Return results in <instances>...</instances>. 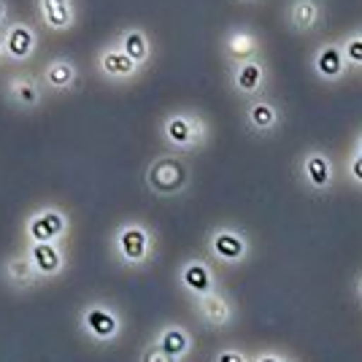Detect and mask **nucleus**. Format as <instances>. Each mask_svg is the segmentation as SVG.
I'll use <instances>...</instances> for the list:
<instances>
[{
  "mask_svg": "<svg viewBox=\"0 0 362 362\" xmlns=\"http://www.w3.org/2000/svg\"><path fill=\"white\" fill-rule=\"evenodd\" d=\"M160 255V238L144 219H122L108 235V257L122 271H146Z\"/></svg>",
  "mask_w": 362,
  "mask_h": 362,
  "instance_id": "f257e3e1",
  "label": "nucleus"
},
{
  "mask_svg": "<svg viewBox=\"0 0 362 362\" xmlns=\"http://www.w3.org/2000/svg\"><path fill=\"white\" fill-rule=\"evenodd\" d=\"M211 122L197 108H173L157 124V136L168 151L176 154H197L211 144Z\"/></svg>",
  "mask_w": 362,
  "mask_h": 362,
  "instance_id": "f03ea898",
  "label": "nucleus"
},
{
  "mask_svg": "<svg viewBox=\"0 0 362 362\" xmlns=\"http://www.w3.org/2000/svg\"><path fill=\"white\" fill-rule=\"evenodd\" d=\"M76 327L81 338L98 349H108L119 344L124 335V317L122 308L111 300H87L78 308Z\"/></svg>",
  "mask_w": 362,
  "mask_h": 362,
  "instance_id": "7ed1b4c3",
  "label": "nucleus"
},
{
  "mask_svg": "<svg viewBox=\"0 0 362 362\" xmlns=\"http://www.w3.org/2000/svg\"><path fill=\"white\" fill-rule=\"evenodd\" d=\"M144 184L151 195L160 200L181 197L192 187V165L184 154L163 151L149 160V165L144 170Z\"/></svg>",
  "mask_w": 362,
  "mask_h": 362,
  "instance_id": "20e7f679",
  "label": "nucleus"
},
{
  "mask_svg": "<svg viewBox=\"0 0 362 362\" xmlns=\"http://www.w3.org/2000/svg\"><path fill=\"white\" fill-rule=\"evenodd\" d=\"M206 252L216 265L235 271L252 259L255 243H252V235L238 225H214L206 233Z\"/></svg>",
  "mask_w": 362,
  "mask_h": 362,
  "instance_id": "39448f33",
  "label": "nucleus"
},
{
  "mask_svg": "<svg viewBox=\"0 0 362 362\" xmlns=\"http://www.w3.org/2000/svg\"><path fill=\"white\" fill-rule=\"evenodd\" d=\"M295 176H298L300 187L308 195L325 197L330 195L335 184H338V168H335L330 151L322 149V146H311L298 157Z\"/></svg>",
  "mask_w": 362,
  "mask_h": 362,
  "instance_id": "423d86ee",
  "label": "nucleus"
},
{
  "mask_svg": "<svg viewBox=\"0 0 362 362\" xmlns=\"http://www.w3.org/2000/svg\"><path fill=\"white\" fill-rule=\"evenodd\" d=\"M25 243H65L71 235V214L57 203L35 206L22 222Z\"/></svg>",
  "mask_w": 362,
  "mask_h": 362,
  "instance_id": "0eeeda50",
  "label": "nucleus"
},
{
  "mask_svg": "<svg viewBox=\"0 0 362 362\" xmlns=\"http://www.w3.org/2000/svg\"><path fill=\"white\" fill-rule=\"evenodd\" d=\"M176 284L179 289L189 298V300H200L211 292L222 289V279L216 268L211 265V259L206 257H187L176 268Z\"/></svg>",
  "mask_w": 362,
  "mask_h": 362,
  "instance_id": "6e6552de",
  "label": "nucleus"
},
{
  "mask_svg": "<svg viewBox=\"0 0 362 362\" xmlns=\"http://www.w3.org/2000/svg\"><path fill=\"white\" fill-rule=\"evenodd\" d=\"M243 124L252 136L273 138L284 124V108L279 106V100H273L268 92L249 98L243 106Z\"/></svg>",
  "mask_w": 362,
  "mask_h": 362,
  "instance_id": "1a4fd4ad",
  "label": "nucleus"
},
{
  "mask_svg": "<svg viewBox=\"0 0 362 362\" xmlns=\"http://www.w3.org/2000/svg\"><path fill=\"white\" fill-rule=\"evenodd\" d=\"M3 52H6V62L11 65H25L38 54V46H41V35L35 30V25L28 19H11L3 33Z\"/></svg>",
  "mask_w": 362,
  "mask_h": 362,
  "instance_id": "9d476101",
  "label": "nucleus"
},
{
  "mask_svg": "<svg viewBox=\"0 0 362 362\" xmlns=\"http://www.w3.org/2000/svg\"><path fill=\"white\" fill-rule=\"evenodd\" d=\"M95 74L108 84H133L144 76V68L136 60H130L114 41H108L95 54Z\"/></svg>",
  "mask_w": 362,
  "mask_h": 362,
  "instance_id": "9b49d317",
  "label": "nucleus"
},
{
  "mask_svg": "<svg viewBox=\"0 0 362 362\" xmlns=\"http://www.w3.org/2000/svg\"><path fill=\"white\" fill-rule=\"evenodd\" d=\"M308 71L322 84H341L351 74L341 41H322L314 46L308 54Z\"/></svg>",
  "mask_w": 362,
  "mask_h": 362,
  "instance_id": "f8f14e48",
  "label": "nucleus"
},
{
  "mask_svg": "<svg viewBox=\"0 0 362 362\" xmlns=\"http://www.w3.org/2000/svg\"><path fill=\"white\" fill-rule=\"evenodd\" d=\"M227 81H230V90L235 92L238 98H243V100L257 98V95H265L268 84H271L268 62L262 60V57H255V60L227 65Z\"/></svg>",
  "mask_w": 362,
  "mask_h": 362,
  "instance_id": "ddd939ff",
  "label": "nucleus"
},
{
  "mask_svg": "<svg viewBox=\"0 0 362 362\" xmlns=\"http://www.w3.org/2000/svg\"><path fill=\"white\" fill-rule=\"evenodd\" d=\"M219 52L227 65H235L243 60H255L262 57V38L255 28L249 25H233L227 28L225 35L219 38Z\"/></svg>",
  "mask_w": 362,
  "mask_h": 362,
  "instance_id": "4468645a",
  "label": "nucleus"
},
{
  "mask_svg": "<svg viewBox=\"0 0 362 362\" xmlns=\"http://www.w3.org/2000/svg\"><path fill=\"white\" fill-rule=\"evenodd\" d=\"M327 19L325 0H287L284 6V25L295 35H317Z\"/></svg>",
  "mask_w": 362,
  "mask_h": 362,
  "instance_id": "2eb2a0df",
  "label": "nucleus"
},
{
  "mask_svg": "<svg viewBox=\"0 0 362 362\" xmlns=\"http://www.w3.org/2000/svg\"><path fill=\"white\" fill-rule=\"evenodd\" d=\"M25 252L30 257L33 271L38 273L41 281H54L71 265V255L65 243H25Z\"/></svg>",
  "mask_w": 362,
  "mask_h": 362,
  "instance_id": "dca6fc26",
  "label": "nucleus"
},
{
  "mask_svg": "<svg viewBox=\"0 0 362 362\" xmlns=\"http://www.w3.org/2000/svg\"><path fill=\"white\" fill-rule=\"evenodd\" d=\"M3 92H6V100L14 108H19V111H38L46 100L41 76L28 74V71L8 76L6 84H3Z\"/></svg>",
  "mask_w": 362,
  "mask_h": 362,
  "instance_id": "f3484780",
  "label": "nucleus"
},
{
  "mask_svg": "<svg viewBox=\"0 0 362 362\" xmlns=\"http://www.w3.org/2000/svg\"><path fill=\"white\" fill-rule=\"evenodd\" d=\"M0 281L3 287H8L11 292L22 295V292H35L44 281L38 279V273L33 271L30 257L25 249L19 252H11L0 259Z\"/></svg>",
  "mask_w": 362,
  "mask_h": 362,
  "instance_id": "a211bd4d",
  "label": "nucleus"
},
{
  "mask_svg": "<svg viewBox=\"0 0 362 362\" xmlns=\"http://www.w3.org/2000/svg\"><path fill=\"white\" fill-rule=\"evenodd\" d=\"M192 305H195L197 322L203 327H209V330H227V327H233L235 314H238L235 303H233V298L227 295L225 289L211 292V295H206L200 300H192Z\"/></svg>",
  "mask_w": 362,
  "mask_h": 362,
  "instance_id": "6ab92c4d",
  "label": "nucleus"
},
{
  "mask_svg": "<svg viewBox=\"0 0 362 362\" xmlns=\"http://www.w3.org/2000/svg\"><path fill=\"white\" fill-rule=\"evenodd\" d=\"M151 344L157 349H163L165 354H170L173 360L179 362L189 360L197 346L192 330L187 325H181V322H165V325H160L154 330V335H151Z\"/></svg>",
  "mask_w": 362,
  "mask_h": 362,
  "instance_id": "aec40b11",
  "label": "nucleus"
},
{
  "mask_svg": "<svg viewBox=\"0 0 362 362\" xmlns=\"http://www.w3.org/2000/svg\"><path fill=\"white\" fill-rule=\"evenodd\" d=\"M38 76H41V84H44L46 92H52V95H68V92H74L78 87L81 71H78L76 60L65 57V54H57V57L44 62V68H41Z\"/></svg>",
  "mask_w": 362,
  "mask_h": 362,
  "instance_id": "412c9836",
  "label": "nucleus"
},
{
  "mask_svg": "<svg viewBox=\"0 0 362 362\" xmlns=\"http://www.w3.org/2000/svg\"><path fill=\"white\" fill-rule=\"evenodd\" d=\"M35 14L49 33H71L78 25L76 0H35Z\"/></svg>",
  "mask_w": 362,
  "mask_h": 362,
  "instance_id": "4be33fe9",
  "label": "nucleus"
},
{
  "mask_svg": "<svg viewBox=\"0 0 362 362\" xmlns=\"http://www.w3.org/2000/svg\"><path fill=\"white\" fill-rule=\"evenodd\" d=\"M114 44L119 46L130 60H136L141 68H146V65L154 60V41H151L149 30L141 28V25H127V28H122V30L117 33V38H114Z\"/></svg>",
  "mask_w": 362,
  "mask_h": 362,
  "instance_id": "5701e85b",
  "label": "nucleus"
},
{
  "mask_svg": "<svg viewBox=\"0 0 362 362\" xmlns=\"http://www.w3.org/2000/svg\"><path fill=\"white\" fill-rule=\"evenodd\" d=\"M341 41V49H344V54H346V62L349 68H351V74H362V25L360 28H354V30H349L344 38H338Z\"/></svg>",
  "mask_w": 362,
  "mask_h": 362,
  "instance_id": "b1692460",
  "label": "nucleus"
},
{
  "mask_svg": "<svg viewBox=\"0 0 362 362\" xmlns=\"http://www.w3.org/2000/svg\"><path fill=\"white\" fill-rule=\"evenodd\" d=\"M344 173H346V181L354 189H362V154L349 151L346 163H344Z\"/></svg>",
  "mask_w": 362,
  "mask_h": 362,
  "instance_id": "393cba45",
  "label": "nucleus"
},
{
  "mask_svg": "<svg viewBox=\"0 0 362 362\" xmlns=\"http://www.w3.org/2000/svg\"><path fill=\"white\" fill-rule=\"evenodd\" d=\"M211 362H249V351L238 346H222L214 351Z\"/></svg>",
  "mask_w": 362,
  "mask_h": 362,
  "instance_id": "a878e982",
  "label": "nucleus"
},
{
  "mask_svg": "<svg viewBox=\"0 0 362 362\" xmlns=\"http://www.w3.org/2000/svg\"><path fill=\"white\" fill-rule=\"evenodd\" d=\"M138 362H179V360H173L170 354H165L163 349H157L154 344H146V346L141 349V354H138Z\"/></svg>",
  "mask_w": 362,
  "mask_h": 362,
  "instance_id": "bb28decb",
  "label": "nucleus"
},
{
  "mask_svg": "<svg viewBox=\"0 0 362 362\" xmlns=\"http://www.w3.org/2000/svg\"><path fill=\"white\" fill-rule=\"evenodd\" d=\"M292 357L279 351V349H259L255 354H249V362H289Z\"/></svg>",
  "mask_w": 362,
  "mask_h": 362,
  "instance_id": "cd10ccee",
  "label": "nucleus"
},
{
  "mask_svg": "<svg viewBox=\"0 0 362 362\" xmlns=\"http://www.w3.org/2000/svg\"><path fill=\"white\" fill-rule=\"evenodd\" d=\"M11 22V8H8V0H0V33L3 28Z\"/></svg>",
  "mask_w": 362,
  "mask_h": 362,
  "instance_id": "c85d7f7f",
  "label": "nucleus"
},
{
  "mask_svg": "<svg viewBox=\"0 0 362 362\" xmlns=\"http://www.w3.org/2000/svg\"><path fill=\"white\" fill-rule=\"evenodd\" d=\"M349 151H354V154H362V130L354 136V141H351V149Z\"/></svg>",
  "mask_w": 362,
  "mask_h": 362,
  "instance_id": "c756f323",
  "label": "nucleus"
},
{
  "mask_svg": "<svg viewBox=\"0 0 362 362\" xmlns=\"http://www.w3.org/2000/svg\"><path fill=\"white\" fill-rule=\"evenodd\" d=\"M354 295H357V300H360V305H362V273L354 279Z\"/></svg>",
  "mask_w": 362,
  "mask_h": 362,
  "instance_id": "7c9ffc66",
  "label": "nucleus"
},
{
  "mask_svg": "<svg viewBox=\"0 0 362 362\" xmlns=\"http://www.w3.org/2000/svg\"><path fill=\"white\" fill-rule=\"evenodd\" d=\"M6 62V52H3V38H0V65Z\"/></svg>",
  "mask_w": 362,
  "mask_h": 362,
  "instance_id": "2f4dec72",
  "label": "nucleus"
},
{
  "mask_svg": "<svg viewBox=\"0 0 362 362\" xmlns=\"http://www.w3.org/2000/svg\"><path fill=\"white\" fill-rule=\"evenodd\" d=\"M241 3H257V0H241Z\"/></svg>",
  "mask_w": 362,
  "mask_h": 362,
  "instance_id": "473e14b6",
  "label": "nucleus"
},
{
  "mask_svg": "<svg viewBox=\"0 0 362 362\" xmlns=\"http://www.w3.org/2000/svg\"><path fill=\"white\" fill-rule=\"evenodd\" d=\"M289 362H298V360H289Z\"/></svg>",
  "mask_w": 362,
  "mask_h": 362,
  "instance_id": "72a5a7b5",
  "label": "nucleus"
}]
</instances>
